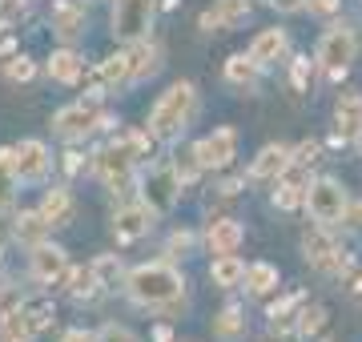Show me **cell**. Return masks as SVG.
Instances as JSON below:
<instances>
[{"label":"cell","mask_w":362,"mask_h":342,"mask_svg":"<svg viewBox=\"0 0 362 342\" xmlns=\"http://www.w3.org/2000/svg\"><path fill=\"white\" fill-rule=\"evenodd\" d=\"M153 338H157V342H169L173 334H169V326H157V330H153Z\"/></svg>","instance_id":"cell-49"},{"label":"cell","mask_w":362,"mask_h":342,"mask_svg":"<svg viewBox=\"0 0 362 342\" xmlns=\"http://www.w3.org/2000/svg\"><path fill=\"white\" fill-rule=\"evenodd\" d=\"M286 53H290V37H286V28H262L258 37L250 40V61H254L258 69L278 65Z\"/></svg>","instance_id":"cell-16"},{"label":"cell","mask_w":362,"mask_h":342,"mask_svg":"<svg viewBox=\"0 0 362 342\" xmlns=\"http://www.w3.org/2000/svg\"><path fill=\"white\" fill-rule=\"evenodd\" d=\"M25 318H28V326H33V334H45V330L57 322V306H52L49 294H37V298H25Z\"/></svg>","instance_id":"cell-31"},{"label":"cell","mask_w":362,"mask_h":342,"mask_svg":"<svg viewBox=\"0 0 362 342\" xmlns=\"http://www.w3.org/2000/svg\"><path fill=\"white\" fill-rule=\"evenodd\" d=\"M21 306H25V294H21V286L4 282V286H0V318L13 314V310H21Z\"/></svg>","instance_id":"cell-38"},{"label":"cell","mask_w":362,"mask_h":342,"mask_svg":"<svg viewBox=\"0 0 362 342\" xmlns=\"http://www.w3.org/2000/svg\"><path fill=\"white\" fill-rule=\"evenodd\" d=\"M302 302H306V294H290V298H282V302L270 306V330H286L294 326L298 310H302Z\"/></svg>","instance_id":"cell-35"},{"label":"cell","mask_w":362,"mask_h":342,"mask_svg":"<svg viewBox=\"0 0 362 342\" xmlns=\"http://www.w3.org/2000/svg\"><path fill=\"white\" fill-rule=\"evenodd\" d=\"M49 77L61 81V85H77L81 77H85V61H81V53H73V49H57V53L49 57Z\"/></svg>","instance_id":"cell-26"},{"label":"cell","mask_w":362,"mask_h":342,"mask_svg":"<svg viewBox=\"0 0 362 342\" xmlns=\"http://www.w3.org/2000/svg\"><path fill=\"white\" fill-rule=\"evenodd\" d=\"M278 278H282V274H278V266H274V262H250L242 286H246L250 298H266V294L278 290Z\"/></svg>","instance_id":"cell-24"},{"label":"cell","mask_w":362,"mask_h":342,"mask_svg":"<svg viewBox=\"0 0 362 342\" xmlns=\"http://www.w3.org/2000/svg\"><path fill=\"white\" fill-rule=\"evenodd\" d=\"M181 198V177L173 165H157L149 170V177L141 182V201L149 206L153 213H169Z\"/></svg>","instance_id":"cell-10"},{"label":"cell","mask_w":362,"mask_h":342,"mask_svg":"<svg viewBox=\"0 0 362 342\" xmlns=\"http://www.w3.org/2000/svg\"><path fill=\"white\" fill-rule=\"evenodd\" d=\"M125 61H129V85H141L161 73V49L153 40H133L125 49Z\"/></svg>","instance_id":"cell-19"},{"label":"cell","mask_w":362,"mask_h":342,"mask_svg":"<svg viewBox=\"0 0 362 342\" xmlns=\"http://www.w3.org/2000/svg\"><path fill=\"white\" fill-rule=\"evenodd\" d=\"M69 274V254L65 246H57V242H37L33 254H28V278L37 282V286H61Z\"/></svg>","instance_id":"cell-9"},{"label":"cell","mask_w":362,"mask_h":342,"mask_svg":"<svg viewBox=\"0 0 362 342\" xmlns=\"http://www.w3.org/2000/svg\"><path fill=\"white\" fill-rule=\"evenodd\" d=\"M52 133L61 137V141H85L93 129H109V117L101 113V101L97 97H81V101H73V105H65V109H57L52 113Z\"/></svg>","instance_id":"cell-6"},{"label":"cell","mask_w":362,"mask_h":342,"mask_svg":"<svg viewBox=\"0 0 362 342\" xmlns=\"http://www.w3.org/2000/svg\"><path fill=\"white\" fill-rule=\"evenodd\" d=\"M0 266H4V234H0Z\"/></svg>","instance_id":"cell-51"},{"label":"cell","mask_w":362,"mask_h":342,"mask_svg":"<svg viewBox=\"0 0 362 342\" xmlns=\"http://www.w3.org/2000/svg\"><path fill=\"white\" fill-rule=\"evenodd\" d=\"M354 61H358V33H354L350 25H342V20H338V25H330L322 37H318V49H314V65L322 69L326 77H334V81H338L350 65H354Z\"/></svg>","instance_id":"cell-4"},{"label":"cell","mask_w":362,"mask_h":342,"mask_svg":"<svg viewBox=\"0 0 362 342\" xmlns=\"http://www.w3.org/2000/svg\"><path fill=\"white\" fill-rule=\"evenodd\" d=\"M254 13V0H214V8L202 13V33H226V28H242Z\"/></svg>","instance_id":"cell-14"},{"label":"cell","mask_w":362,"mask_h":342,"mask_svg":"<svg viewBox=\"0 0 362 342\" xmlns=\"http://www.w3.org/2000/svg\"><path fill=\"white\" fill-rule=\"evenodd\" d=\"M262 4H270L274 13H302L306 8V0H262Z\"/></svg>","instance_id":"cell-44"},{"label":"cell","mask_w":362,"mask_h":342,"mask_svg":"<svg viewBox=\"0 0 362 342\" xmlns=\"http://www.w3.org/2000/svg\"><path fill=\"white\" fill-rule=\"evenodd\" d=\"M286 170H290V145H262V153L250 161V182H278Z\"/></svg>","instance_id":"cell-18"},{"label":"cell","mask_w":362,"mask_h":342,"mask_svg":"<svg viewBox=\"0 0 362 342\" xmlns=\"http://www.w3.org/2000/svg\"><path fill=\"white\" fill-rule=\"evenodd\" d=\"M109 25H113V37L125 40V45L145 40L153 28V0H117Z\"/></svg>","instance_id":"cell-8"},{"label":"cell","mask_w":362,"mask_h":342,"mask_svg":"<svg viewBox=\"0 0 362 342\" xmlns=\"http://www.w3.org/2000/svg\"><path fill=\"white\" fill-rule=\"evenodd\" d=\"M97 342H137V334L129 326H121V322H105L97 330Z\"/></svg>","instance_id":"cell-40"},{"label":"cell","mask_w":362,"mask_h":342,"mask_svg":"<svg viewBox=\"0 0 362 342\" xmlns=\"http://www.w3.org/2000/svg\"><path fill=\"white\" fill-rule=\"evenodd\" d=\"M258 73H262V69L250 61V53L226 57V81L238 85V89H258Z\"/></svg>","instance_id":"cell-30"},{"label":"cell","mask_w":362,"mask_h":342,"mask_svg":"<svg viewBox=\"0 0 362 342\" xmlns=\"http://www.w3.org/2000/svg\"><path fill=\"white\" fill-rule=\"evenodd\" d=\"M302 254H306V262L326 278H346L350 274V258L342 250V242L330 234V225H314L310 234L302 237Z\"/></svg>","instance_id":"cell-7"},{"label":"cell","mask_w":362,"mask_h":342,"mask_svg":"<svg viewBox=\"0 0 362 342\" xmlns=\"http://www.w3.org/2000/svg\"><path fill=\"white\" fill-rule=\"evenodd\" d=\"M242 278H246V262L238 258V254H218L214 262H209V282L221 290H233L242 286Z\"/></svg>","instance_id":"cell-25"},{"label":"cell","mask_w":362,"mask_h":342,"mask_svg":"<svg viewBox=\"0 0 362 342\" xmlns=\"http://www.w3.org/2000/svg\"><path fill=\"white\" fill-rule=\"evenodd\" d=\"M121 290L141 310H165V306H177L185 298V274L169 262H145V266H133L125 274Z\"/></svg>","instance_id":"cell-1"},{"label":"cell","mask_w":362,"mask_h":342,"mask_svg":"<svg viewBox=\"0 0 362 342\" xmlns=\"http://www.w3.org/2000/svg\"><path fill=\"white\" fill-rule=\"evenodd\" d=\"M65 282H69V298H73V302H97V298H101L105 294V286L101 282H97V274H93V266H77V270H73V266H69V274H65Z\"/></svg>","instance_id":"cell-23"},{"label":"cell","mask_w":362,"mask_h":342,"mask_svg":"<svg viewBox=\"0 0 362 342\" xmlns=\"http://www.w3.org/2000/svg\"><path fill=\"white\" fill-rule=\"evenodd\" d=\"M37 77V61H28V57H13L8 61V81H16V85H25V81Z\"/></svg>","instance_id":"cell-39"},{"label":"cell","mask_w":362,"mask_h":342,"mask_svg":"<svg viewBox=\"0 0 362 342\" xmlns=\"http://www.w3.org/2000/svg\"><path fill=\"white\" fill-rule=\"evenodd\" d=\"M334 129H338V137H350V141L362 129V93L358 89H346L334 101Z\"/></svg>","instance_id":"cell-20"},{"label":"cell","mask_w":362,"mask_h":342,"mask_svg":"<svg viewBox=\"0 0 362 342\" xmlns=\"http://www.w3.org/2000/svg\"><path fill=\"white\" fill-rule=\"evenodd\" d=\"M153 218L157 213L145 206V201H129V206H121L113 213V237L121 246H129V242H141L149 230H153Z\"/></svg>","instance_id":"cell-13"},{"label":"cell","mask_w":362,"mask_h":342,"mask_svg":"<svg viewBox=\"0 0 362 342\" xmlns=\"http://www.w3.org/2000/svg\"><path fill=\"white\" fill-rule=\"evenodd\" d=\"M354 149H358V158H362V129L354 133Z\"/></svg>","instance_id":"cell-50"},{"label":"cell","mask_w":362,"mask_h":342,"mask_svg":"<svg viewBox=\"0 0 362 342\" xmlns=\"http://www.w3.org/2000/svg\"><path fill=\"white\" fill-rule=\"evenodd\" d=\"M194 117H197V85L194 81H173L157 97V105L149 109V137L153 141H177Z\"/></svg>","instance_id":"cell-3"},{"label":"cell","mask_w":362,"mask_h":342,"mask_svg":"<svg viewBox=\"0 0 362 342\" xmlns=\"http://www.w3.org/2000/svg\"><path fill=\"white\" fill-rule=\"evenodd\" d=\"M13 237L21 242V246H28V250H33L37 242H45V237H49V222L40 218V210H28V213L21 210L13 218Z\"/></svg>","instance_id":"cell-27"},{"label":"cell","mask_w":362,"mask_h":342,"mask_svg":"<svg viewBox=\"0 0 362 342\" xmlns=\"http://www.w3.org/2000/svg\"><path fill=\"white\" fill-rule=\"evenodd\" d=\"M306 8H310V16H334L342 0H306Z\"/></svg>","instance_id":"cell-43"},{"label":"cell","mask_w":362,"mask_h":342,"mask_svg":"<svg viewBox=\"0 0 362 342\" xmlns=\"http://www.w3.org/2000/svg\"><path fill=\"white\" fill-rule=\"evenodd\" d=\"M346 206H350V194L338 177H310V185H306V213H310L314 225H330V230L342 225Z\"/></svg>","instance_id":"cell-5"},{"label":"cell","mask_w":362,"mask_h":342,"mask_svg":"<svg viewBox=\"0 0 362 342\" xmlns=\"http://www.w3.org/2000/svg\"><path fill=\"white\" fill-rule=\"evenodd\" d=\"M13 53H16L13 40H0V61H4V57H13Z\"/></svg>","instance_id":"cell-48"},{"label":"cell","mask_w":362,"mask_h":342,"mask_svg":"<svg viewBox=\"0 0 362 342\" xmlns=\"http://www.w3.org/2000/svg\"><path fill=\"white\" fill-rule=\"evenodd\" d=\"M16 161H13V149H0V218H8L16 210Z\"/></svg>","instance_id":"cell-28"},{"label":"cell","mask_w":362,"mask_h":342,"mask_svg":"<svg viewBox=\"0 0 362 342\" xmlns=\"http://www.w3.org/2000/svg\"><path fill=\"white\" fill-rule=\"evenodd\" d=\"M25 13H28V0H0V28L21 25Z\"/></svg>","instance_id":"cell-37"},{"label":"cell","mask_w":362,"mask_h":342,"mask_svg":"<svg viewBox=\"0 0 362 342\" xmlns=\"http://www.w3.org/2000/svg\"><path fill=\"white\" fill-rule=\"evenodd\" d=\"M49 25L52 33L65 40V45H73V40L85 37V25H89V16H85V4L81 0H57L49 13Z\"/></svg>","instance_id":"cell-15"},{"label":"cell","mask_w":362,"mask_h":342,"mask_svg":"<svg viewBox=\"0 0 362 342\" xmlns=\"http://www.w3.org/2000/svg\"><path fill=\"white\" fill-rule=\"evenodd\" d=\"M194 246H197V237L189 234V230H173L169 242H165V258H173V262H177V258H189Z\"/></svg>","instance_id":"cell-36"},{"label":"cell","mask_w":362,"mask_h":342,"mask_svg":"<svg viewBox=\"0 0 362 342\" xmlns=\"http://www.w3.org/2000/svg\"><path fill=\"white\" fill-rule=\"evenodd\" d=\"M73 210H77V201H73V194H69V185H52L49 194H45V201H40V218L49 222V230L69 225L73 222Z\"/></svg>","instance_id":"cell-21"},{"label":"cell","mask_w":362,"mask_h":342,"mask_svg":"<svg viewBox=\"0 0 362 342\" xmlns=\"http://www.w3.org/2000/svg\"><path fill=\"white\" fill-rule=\"evenodd\" d=\"M145 145H153V137H145V133H129V137H117L109 141L105 149H97V158H93V173H97V182L105 189H113V194H125L137 177V161L145 158Z\"/></svg>","instance_id":"cell-2"},{"label":"cell","mask_w":362,"mask_h":342,"mask_svg":"<svg viewBox=\"0 0 362 342\" xmlns=\"http://www.w3.org/2000/svg\"><path fill=\"white\" fill-rule=\"evenodd\" d=\"M194 153L202 161V170H226V165H233V158H238V129L218 125L209 137H202L194 145Z\"/></svg>","instance_id":"cell-12"},{"label":"cell","mask_w":362,"mask_h":342,"mask_svg":"<svg viewBox=\"0 0 362 342\" xmlns=\"http://www.w3.org/2000/svg\"><path fill=\"white\" fill-rule=\"evenodd\" d=\"M13 161H16V177H21V185H40V182H49L52 153H49V145H45V141L28 137V141L13 145Z\"/></svg>","instance_id":"cell-11"},{"label":"cell","mask_w":362,"mask_h":342,"mask_svg":"<svg viewBox=\"0 0 362 342\" xmlns=\"http://www.w3.org/2000/svg\"><path fill=\"white\" fill-rule=\"evenodd\" d=\"M290 81H294L298 93H306V81H310V61H302V57H298L294 65H290Z\"/></svg>","instance_id":"cell-42"},{"label":"cell","mask_w":362,"mask_h":342,"mask_svg":"<svg viewBox=\"0 0 362 342\" xmlns=\"http://www.w3.org/2000/svg\"><path fill=\"white\" fill-rule=\"evenodd\" d=\"M61 342H97V334H89V330H69Z\"/></svg>","instance_id":"cell-45"},{"label":"cell","mask_w":362,"mask_h":342,"mask_svg":"<svg viewBox=\"0 0 362 342\" xmlns=\"http://www.w3.org/2000/svg\"><path fill=\"white\" fill-rule=\"evenodd\" d=\"M326 326H330V310H326L322 302H302V310H298L294 318V334L302 342H314V338H322Z\"/></svg>","instance_id":"cell-22"},{"label":"cell","mask_w":362,"mask_h":342,"mask_svg":"<svg viewBox=\"0 0 362 342\" xmlns=\"http://www.w3.org/2000/svg\"><path fill=\"white\" fill-rule=\"evenodd\" d=\"M242 242H246V225L238 222V218H214V222H209L206 246H209L214 258H218V254H238Z\"/></svg>","instance_id":"cell-17"},{"label":"cell","mask_w":362,"mask_h":342,"mask_svg":"<svg viewBox=\"0 0 362 342\" xmlns=\"http://www.w3.org/2000/svg\"><path fill=\"white\" fill-rule=\"evenodd\" d=\"M346 290L354 294V298H362V274H350L346 278Z\"/></svg>","instance_id":"cell-47"},{"label":"cell","mask_w":362,"mask_h":342,"mask_svg":"<svg viewBox=\"0 0 362 342\" xmlns=\"http://www.w3.org/2000/svg\"><path fill=\"white\" fill-rule=\"evenodd\" d=\"M37 334H33V326H28L25 310H13V314L0 318V342H33Z\"/></svg>","instance_id":"cell-34"},{"label":"cell","mask_w":362,"mask_h":342,"mask_svg":"<svg viewBox=\"0 0 362 342\" xmlns=\"http://www.w3.org/2000/svg\"><path fill=\"white\" fill-rule=\"evenodd\" d=\"M93 274H97V282L105 286V294L117 286H125V266H121V258L117 254H101V258H93Z\"/></svg>","instance_id":"cell-33"},{"label":"cell","mask_w":362,"mask_h":342,"mask_svg":"<svg viewBox=\"0 0 362 342\" xmlns=\"http://www.w3.org/2000/svg\"><path fill=\"white\" fill-rule=\"evenodd\" d=\"M125 85H129V61H125V53L105 57L101 69H97V93H113V89H125Z\"/></svg>","instance_id":"cell-29"},{"label":"cell","mask_w":362,"mask_h":342,"mask_svg":"<svg viewBox=\"0 0 362 342\" xmlns=\"http://www.w3.org/2000/svg\"><path fill=\"white\" fill-rule=\"evenodd\" d=\"M173 170H177L181 185H189V182H194V177H197V173H202V161H197V153H194V149H189L185 158H177V161H173Z\"/></svg>","instance_id":"cell-41"},{"label":"cell","mask_w":362,"mask_h":342,"mask_svg":"<svg viewBox=\"0 0 362 342\" xmlns=\"http://www.w3.org/2000/svg\"><path fill=\"white\" fill-rule=\"evenodd\" d=\"M65 170H69V173L81 170V153H77V149H69V153H65Z\"/></svg>","instance_id":"cell-46"},{"label":"cell","mask_w":362,"mask_h":342,"mask_svg":"<svg viewBox=\"0 0 362 342\" xmlns=\"http://www.w3.org/2000/svg\"><path fill=\"white\" fill-rule=\"evenodd\" d=\"M214 334H218L221 342L246 338V314H242V306H226V310L214 318Z\"/></svg>","instance_id":"cell-32"}]
</instances>
